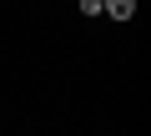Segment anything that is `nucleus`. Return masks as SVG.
I'll use <instances>...</instances> for the list:
<instances>
[{"label": "nucleus", "mask_w": 151, "mask_h": 136, "mask_svg": "<svg viewBox=\"0 0 151 136\" xmlns=\"http://www.w3.org/2000/svg\"><path fill=\"white\" fill-rule=\"evenodd\" d=\"M101 15L106 20H131L136 15V0H101Z\"/></svg>", "instance_id": "f257e3e1"}, {"label": "nucleus", "mask_w": 151, "mask_h": 136, "mask_svg": "<svg viewBox=\"0 0 151 136\" xmlns=\"http://www.w3.org/2000/svg\"><path fill=\"white\" fill-rule=\"evenodd\" d=\"M81 15H101V0H81Z\"/></svg>", "instance_id": "f03ea898"}]
</instances>
